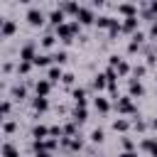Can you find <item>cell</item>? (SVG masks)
<instances>
[{
  "label": "cell",
  "instance_id": "f35d334b",
  "mask_svg": "<svg viewBox=\"0 0 157 157\" xmlns=\"http://www.w3.org/2000/svg\"><path fill=\"white\" fill-rule=\"evenodd\" d=\"M118 157H137V152H120Z\"/></svg>",
  "mask_w": 157,
  "mask_h": 157
},
{
  "label": "cell",
  "instance_id": "9c48e42d",
  "mask_svg": "<svg viewBox=\"0 0 157 157\" xmlns=\"http://www.w3.org/2000/svg\"><path fill=\"white\" fill-rule=\"evenodd\" d=\"M52 81H47V78H39V81H34V96H39V98H49V93H52Z\"/></svg>",
  "mask_w": 157,
  "mask_h": 157
},
{
  "label": "cell",
  "instance_id": "5b68a950",
  "mask_svg": "<svg viewBox=\"0 0 157 157\" xmlns=\"http://www.w3.org/2000/svg\"><path fill=\"white\" fill-rule=\"evenodd\" d=\"M113 105H115L118 113H125V115H135V113H137V108L132 105V98H130V96H120Z\"/></svg>",
  "mask_w": 157,
  "mask_h": 157
},
{
  "label": "cell",
  "instance_id": "8fae6325",
  "mask_svg": "<svg viewBox=\"0 0 157 157\" xmlns=\"http://www.w3.org/2000/svg\"><path fill=\"white\" fill-rule=\"evenodd\" d=\"M71 96H74V103H76V108H86V103H88V91L86 88H74L71 91Z\"/></svg>",
  "mask_w": 157,
  "mask_h": 157
},
{
  "label": "cell",
  "instance_id": "e575fe53",
  "mask_svg": "<svg viewBox=\"0 0 157 157\" xmlns=\"http://www.w3.org/2000/svg\"><path fill=\"white\" fill-rule=\"evenodd\" d=\"M140 47H142V44H137V42H132V39H130V42H128V54H135Z\"/></svg>",
  "mask_w": 157,
  "mask_h": 157
},
{
  "label": "cell",
  "instance_id": "cb8c5ba5",
  "mask_svg": "<svg viewBox=\"0 0 157 157\" xmlns=\"http://www.w3.org/2000/svg\"><path fill=\"white\" fill-rule=\"evenodd\" d=\"M56 44V34L54 32H47L44 37H42V49H52Z\"/></svg>",
  "mask_w": 157,
  "mask_h": 157
},
{
  "label": "cell",
  "instance_id": "b9f144b4",
  "mask_svg": "<svg viewBox=\"0 0 157 157\" xmlns=\"http://www.w3.org/2000/svg\"><path fill=\"white\" fill-rule=\"evenodd\" d=\"M155 81H157V78H155Z\"/></svg>",
  "mask_w": 157,
  "mask_h": 157
},
{
  "label": "cell",
  "instance_id": "d4e9b609",
  "mask_svg": "<svg viewBox=\"0 0 157 157\" xmlns=\"http://www.w3.org/2000/svg\"><path fill=\"white\" fill-rule=\"evenodd\" d=\"M52 59H54V64H56V66H61V64H66L69 54H66V49H56V52L52 54Z\"/></svg>",
  "mask_w": 157,
  "mask_h": 157
},
{
  "label": "cell",
  "instance_id": "7a4b0ae2",
  "mask_svg": "<svg viewBox=\"0 0 157 157\" xmlns=\"http://www.w3.org/2000/svg\"><path fill=\"white\" fill-rule=\"evenodd\" d=\"M25 20H27V25H32V27H42V25L47 22V12H44L37 2H29V5H27V12H25Z\"/></svg>",
  "mask_w": 157,
  "mask_h": 157
},
{
  "label": "cell",
  "instance_id": "83f0119b",
  "mask_svg": "<svg viewBox=\"0 0 157 157\" xmlns=\"http://www.w3.org/2000/svg\"><path fill=\"white\" fill-rule=\"evenodd\" d=\"M130 125H132V123H130V120H125V118H118V120H113V130H115V132H125Z\"/></svg>",
  "mask_w": 157,
  "mask_h": 157
},
{
  "label": "cell",
  "instance_id": "d6986e66",
  "mask_svg": "<svg viewBox=\"0 0 157 157\" xmlns=\"http://www.w3.org/2000/svg\"><path fill=\"white\" fill-rule=\"evenodd\" d=\"M105 86H108L105 74H96V76H93V81H91V88H93V91H103Z\"/></svg>",
  "mask_w": 157,
  "mask_h": 157
},
{
  "label": "cell",
  "instance_id": "484cf974",
  "mask_svg": "<svg viewBox=\"0 0 157 157\" xmlns=\"http://www.w3.org/2000/svg\"><path fill=\"white\" fill-rule=\"evenodd\" d=\"M115 71H118V76H120V78H125V76H130V74H132V69H130V64H128L125 59L115 66Z\"/></svg>",
  "mask_w": 157,
  "mask_h": 157
},
{
  "label": "cell",
  "instance_id": "ffe728a7",
  "mask_svg": "<svg viewBox=\"0 0 157 157\" xmlns=\"http://www.w3.org/2000/svg\"><path fill=\"white\" fill-rule=\"evenodd\" d=\"M10 98H15V101H22V98H27V86H25V83H15V86H12V93H10Z\"/></svg>",
  "mask_w": 157,
  "mask_h": 157
},
{
  "label": "cell",
  "instance_id": "30bf717a",
  "mask_svg": "<svg viewBox=\"0 0 157 157\" xmlns=\"http://www.w3.org/2000/svg\"><path fill=\"white\" fill-rule=\"evenodd\" d=\"M128 96H130V98H140V96H145V86H142L137 78H130V81H128Z\"/></svg>",
  "mask_w": 157,
  "mask_h": 157
},
{
  "label": "cell",
  "instance_id": "f546056e",
  "mask_svg": "<svg viewBox=\"0 0 157 157\" xmlns=\"http://www.w3.org/2000/svg\"><path fill=\"white\" fill-rule=\"evenodd\" d=\"M2 130H5V135H12V132H15V130H17V123H15V120H10V118H7V120H5V125H2Z\"/></svg>",
  "mask_w": 157,
  "mask_h": 157
},
{
  "label": "cell",
  "instance_id": "8992f818",
  "mask_svg": "<svg viewBox=\"0 0 157 157\" xmlns=\"http://www.w3.org/2000/svg\"><path fill=\"white\" fill-rule=\"evenodd\" d=\"M115 12L125 17H140V5H132V2H118L115 5Z\"/></svg>",
  "mask_w": 157,
  "mask_h": 157
},
{
  "label": "cell",
  "instance_id": "3957f363",
  "mask_svg": "<svg viewBox=\"0 0 157 157\" xmlns=\"http://www.w3.org/2000/svg\"><path fill=\"white\" fill-rule=\"evenodd\" d=\"M37 42L34 39H29V42H25L22 47H20V61H34L37 59Z\"/></svg>",
  "mask_w": 157,
  "mask_h": 157
},
{
  "label": "cell",
  "instance_id": "ac0fdd59",
  "mask_svg": "<svg viewBox=\"0 0 157 157\" xmlns=\"http://www.w3.org/2000/svg\"><path fill=\"white\" fill-rule=\"evenodd\" d=\"M32 137H34V140H47V137H49V128L42 125V123H37V125L32 128Z\"/></svg>",
  "mask_w": 157,
  "mask_h": 157
},
{
  "label": "cell",
  "instance_id": "74e56055",
  "mask_svg": "<svg viewBox=\"0 0 157 157\" xmlns=\"http://www.w3.org/2000/svg\"><path fill=\"white\" fill-rule=\"evenodd\" d=\"M34 157H54L49 150H39V152H34Z\"/></svg>",
  "mask_w": 157,
  "mask_h": 157
},
{
  "label": "cell",
  "instance_id": "7c38bea8",
  "mask_svg": "<svg viewBox=\"0 0 157 157\" xmlns=\"http://www.w3.org/2000/svg\"><path fill=\"white\" fill-rule=\"evenodd\" d=\"M93 108L101 113V115H105L108 110H110V98H105V96H93Z\"/></svg>",
  "mask_w": 157,
  "mask_h": 157
},
{
  "label": "cell",
  "instance_id": "6da1fadb",
  "mask_svg": "<svg viewBox=\"0 0 157 157\" xmlns=\"http://www.w3.org/2000/svg\"><path fill=\"white\" fill-rule=\"evenodd\" d=\"M81 32V22L78 20H69V22H64L61 27H56L54 29V34H56V39H61L64 44H71L74 39H76V34Z\"/></svg>",
  "mask_w": 157,
  "mask_h": 157
},
{
  "label": "cell",
  "instance_id": "5bb4252c",
  "mask_svg": "<svg viewBox=\"0 0 157 157\" xmlns=\"http://www.w3.org/2000/svg\"><path fill=\"white\" fill-rule=\"evenodd\" d=\"M61 78H64V71H61V66L52 64V66L47 69V81H52V83H59Z\"/></svg>",
  "mask_w": 157,
  "mask_h": 157
},
{
  "label": "cell",
  "instance_id": "603a6c76",
  "mask_svg": "<svg viewBox=\"0 0 157 157\" xmlns=\"http://www.w3.org/2000/svg\"><path fill=\"white\" fill-rule=\"evenodd\" d=\"M32 69H34L32 61H17V76H29Z\"/></svg>",
  "mask_w": 157,
  "mask_h": 157
},
{
  "label": "cell",
  "instance_id": "d6a6232c",
  "mask_svg": "<svg viewBox=\"0 0 157 157\" xmlns=\"http://www.w3.org/2000/svg\"><path fill=\"white\" fill-rule=\"evenodd\" d=\"M91 142H103V130H101V128H96V130L91 132Z\"/></svg>",
  "mask_w": 157,
  "mask_h": 157
},
{
  "label": "cell",
  "instance_id": "44dd1931",
  "mask_svg": "<svg viewBox=\"0 0 157 157\" xmlns=\"http://www.w3.org/2000/svg\"><path fill=\"white\" fill-rule=\"evenodd\" d=\"M113 20H115V17H110V15H98V17H96V27H98V29H110Z\"/></svg>",
  "mask_w": 157,
  "mask_h": 157
},
{
  "label": "cell",
  "instance_id": "4fadbf2b",
  "mask_svg": "<svg viewBox=\"0 0 157 157\" xmlns=\"http://www.w3.org/2000/svg\"><path fill=\"white\" fill-rule=\"evenodd\" d=\"M56 7H59L64 15H71L74 20H76V15H78V10H81V5H78V2H59Z\"/></svg>",
  "mask_w": 157,
  "mask_h": 157
},
{
  "label": "cell",
  "instance_id": "f1b7e54d",
  "mask_svg": "<svg viewBox=\"0 0 157 157\" xmlns=\"http://www.w3.org/2000/svg\"><path fill=\"white\" fill-rule=\"evenodd\" d=\"M145 74H147V64H135V66H132V78L140 81Z\"/></svg>",
  "mask_w": 157,
  "mask_h": 157
},
{
  "label": "cell",
  "instance_id": "e0dca14e",
  "mask_svg": "<svg viewBox=\"0 0 157 157\" xmlns=\"http://www.w3.org/2000/svg\"><path fill=\"white\" fill-rule=\"evenodd\" d=\"M37 69H49L52 64H54V59H52V54H37V59L32 61Z\"/></svg>",
  "mask_w": 157,
  "mask_h": 157
},
{
  "label": "cell",
  "instance_id": "d590c367",
  "mask_svg": "<svg viewBox=\"0 0 157 157\" xmlns=\"http://www.w3.org/2000/svg\"><path fill=\"white\" fill-rule=\"evenodd\" d=\"M61 81H64V83H66V86H71V83H74V74H71V71H66V74H64V78H61Z\"/></svg>",
  "mask_w": 157,
  "mask_h": 157
},
{
  "label": "cell",
  "instance_id": "8d00e7d4",
  "mask_svg": "<svg viewBox=\"0 0 157 157\" xmlns=\"http://www.w3.org/2000/svg\"><path fill=\"white\" fill-rule=\"evenodd\" d=\"M150 39H157V22L150 25Z\"/></svg>",
  "mask_w": 157,
  "mask_h": 157
},
{
  "label": "cell",
  "instance_id": "4316f807",
  "mask_svg": "<svg viewBox=\"0 0 157 157\" xmlns=\"http://www.w3.org/2000/svg\"><path fill=\"white\" fill-rule=\"evenodd\" d=\"M86 118H88V110H86V108H76V110H74V118H71V120H74L76 125H81V123H86Z\"/></svg>",
  "mask_w": 157,
  "mask_h": 157
},
{
  "label": "cell",
  "instance_id": "ab89813d",
  "mask_svg": "<svg viewBox=\"0 0 157 157\" xmlns=\"http://www.w3.org/2000/svg\"><path fill=\"white\" fill-rule=\"evenodd\" d=\"M150 10L155 12V17H157V2H150Z\"/></svg>",
  "mask_w": 157,
  "mask_h": 157
},
{
  "label": "cell",
  "instance_id": "ba28073f",
  "mask_svg": "<svg viewBox=\"0 0 157 157\" xmlns=\"http://www.w3.org/2000/svg\"><path fill=\"white\" fill-rule=\"evenodd\" d=\"M47 20H49V27H52V29H56V27H61V25L66 22V15L54 5V10H52V12H47Z\"/></svg>",
  "mask_w": 157,
  "mask_h": 157
},
{
  "label": "cell",
  "instance_id": "2e32d148",
  "mask_svg": "<svg viewBox=\"0 0 157 157\" xmlns=\"http://www.w3.org/2000/svg\"><path fill=\"white\" fill-rule=\"evenodd\" d=\"M32 108H34L37 115H39V113H47V110H49V98H39V96H34V98H32Z\"/></svg>",
  "mask_w": 157,
  "mask_h": 157
},
{
  "label": "cell",
  "instance_id": "836d02e7",
  "mask_svg": "<svg viewBox=\"0 0 157 157\" xmlns=\"http://www.w3.org/2000/svg\"><path fill=\"white\" fill-rule=\"evenodd\" d=\"M130 39H132V42H137V44H142V42H145V39H147V34H145V32H140V29H137V32H135V34H132V37H130Z\"/></svg>",
  "mask_w": 157,
  "mask_h": 157
},
{
  "label": "cell",
  "instance_id": "277c9868",
  "mask_svg": "<svg viewBox=\"0 0 157 157\" xmlns=\"http://www.w3.org/2000/svg\"><path fill=\"white\" fill-rule=\"evenodd\" d=\"M96 10L91 7V5H81V10H78V15H76V20L81 22V27L83 25H96Z\"/></svg>",
  "mask_w": 157,
  "mask_h": 157
},
{
  "label": "cell",
  "instance_id": "1f68e13d",
  "mask_svg": "<svg viewBox=\"0 0 157 157\" xmlns=\"http://www.w3.org/2000/svg\"><path fill=\"white\" fill-rule=\"evenodd\" d=\"M132 128H135V130H137V132H145V130H147V123H145V120H140V118H137V120H132Z\"/></svg>",
  "mask_w": 157,
  "mask_h": 157
},
{
  "label": "cell",
  "instance_id": "60d3db41",
  "mask_svg": "<svg viewBox=\"0 0 157 157\" xmlns=\"http://www.w3.org/2000/svg\"><path fill=\"white\" fill-rule=\"evenodd\" d=\"M150 125H152V128H155V130H157V118H155V120H152V123H150Z\"/></svg>",
  "mask_w": 157,
  "mask_h": 157
},
{
  "label": "cell",
  "instance_id": "4dcf8cb0",
  "mask_svg": "<svg viewBox=\"0 0 157 157\" xmlns=\"http://www.w3.org/2000/svg\"><path fill=\"white\" fill-rule=\"evenodd\" d=\"M10 110H12V101L10 98H2V115H5V120L10 118Z\"/></svg>",
  "mask_w": 157,
  "mask_h": 157
},
{
  "label": "cell",
  "instance_id": "7402d4cb",
  "mask_svg": "<svg viewBox=\"0 0 157 157\" xmlns=\"http://www.w3.org/2000/svg\"><path fill=\"white\" fill-rule=\"evenodd\" d=\"M2 157H20V150H17L10 140H5V145H2Z\"/></svg>",
  "mask_w": 157,
  "mask_h": 157
},
{
  "label": "cell",
  "instance_id": "9a60e30c",
  "mask_svg": "<svg viewBox=\"0 0 157 157\" xmlns=\"http://www.w3.org/2000/svg\"><path fill=\"white\" fill-rule=\"evenodd\" d=\"M137 25H140V17H125L123 20V32H128L130 37L137 32Z\"/></svg>",
  "mask_w": 157,
  "mask_h": 157
},
{
  "label": "cell",
  "instance_id": "52a82bcc",
  "mask_svg": "<svg viewBox=\"0 0 157 157\" xmlns=\"http://www.w3.org/2000/svg\"><path fill=\"white\" fill-rule=\"evenodd\" d=\"M15 32H17V22L12 17H0V37L2 39H10Z\"/></svg>",
  "mask_w": 157,
  "mask_h": 157
}]
</instances>
